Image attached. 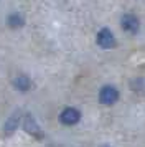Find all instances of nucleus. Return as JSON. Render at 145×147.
Wrapping results in <instances>:
<instances>
[{
    "instance_id": "obj_7",
    "label": "nucleus",
    "mask_w": 145,
    "mask_h": 147,
    "mask_svg": "<svg viewBox=\"0 0 145 147\" xmlns=\"http://www.w3.org/2000/svg\"><path fill=\"white\" fill-rule=\"evenodd\" d=\"M7 25L10 28H21L23 25H25V18H23V15L18 13V12H13V13H10L8 17H7Z\"/></svg>"
},
{
    "instance_id": "obj_4",
    "label": "nucleus",
    "mask_w": 145,
    "mask_h": 147,
    "mask_svg": "<svg viewBox=\"0 0 145 147\" xmlns=\"http://www.w3.org/2000/svg\"><path fill=\"white\" fill-rule=\"evenodd\" d=\"M79 119H81V113L78 109H74V107H66L59 114V121L64 126H74V124L79 122Z\"/></svg>"
},
{
    "instance_id": "obj_5",
    "label": "nucleus",
    "mask_w": 145,
    "mask_h": 147,
    "mask_svg": "<svg viewBox=\"0 0 145 147\" xmlns=\"http://www.w3.org/2000/svg\"><path fill=\"white\" fill-rule=\"evenodd\" d=\"M120 25L127 33H137L138 28H140V22L135 15L132 13H125L122 18H120Z\"/></svg>"
},
{
    "instance_id": "obj_6",
    "label": "nucleus",
    "mask_w": 145,
    "mask_h": 147,
    "mask_svg": "<svg viewBox=\"0 0 145 147\" xmlns=\"http://www.w3.org/2000/svg\"><path fill=\"white\" fill-rule=\"evenodd\" d=\"M20 119H21V113H20V111H15V113L5 121V124H3V132H5L7 136H12V134L17 131V127H18Z\"/></svg>"
},
{
    "instance_id": "obj_8",
    "label": "nucleus",
    "mask_w": 145,
    "mask_h": 147,
    "mask_svg": "<svg viewBox=\"0 0 145 147\" xmlns=\"http://www.w3.org/2000/svg\"><path fill=\"white\" fill-rule=\"evenodd\" d=\"M13 86L17 88L18 91H21V93H26V91L32 88V81H30V78H28V76H25V74H20V76H17V78L13 80Z\"/></svg>"
},
{
    "instance_id": "obj_9",
    "label": "nucleus",
    "mask_w": 145,
    "mask_h": 147,
    "mask_svg": "<svg viewBox=\"0 0 145 147\" xmlns=\"http://www.w3.org/2000/svg\"><path fill=\"white\" fill-rule=\"evenodd\" d=\"M101 147H111V146H101Z\"/></svg>"
},
{
    "instance_id": "obj_2",
    "label": "nucleus",
    "mask_w": 145,
    "mask_h": 147,
    "mask_svg": "<svg viewBox=\"0 0 145 147\" xmlns=\"http://www.w3.org/2000/svg\"><path fill=\"white\" fill-rule=\"evenodd\" d=\"M23 131H25L26 134L33 136V137H36V139H43V137H45L43 129L38 126L36 119L33 117L32 114H26L25 116V119H23Z\"/></svg>"
},
{
    "instance_id": "obj_1",
    "label": "nucleus",
    "mask_w": 145,
    "mask_h": 147,
    "mask_svg": "<svg viewBox=\"0 0 145 147\" xmlns=\"http://www.w3.org/2000/svg\"><path fill=\"white\" fill-rule=\"evenodd\" d=\"M119 101V91L114 86H102L99 91V102L104 106H112Z\"/></svg>"
},
{
    "instance_id": "obj_3",
    "label": "nucleus",
    "mask_w": 145,
    "mask_h": 147,
    "mask_svg": "<svg viewBox=\"0 0 145 147\" xmlns=\"http://www.w3.org/2000/svg\"><path fill=\"white\" fill-rule=\"evenodd\" d=\"M97 45L101 48H104V50H111L117 45V41H115V36L112 33L109 28H101L97 33Z\"/></svg>"
}]
</instances>
